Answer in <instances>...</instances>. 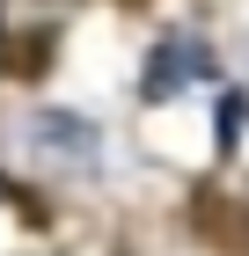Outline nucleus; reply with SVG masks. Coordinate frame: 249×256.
Returning a JSON list of instances; mask_svg holds the SVG:
<instances>
[{
    "mask_svg": "<svg viewBox=\"0 0 249 256\" xmlns=\"http://www.w3.org/2000/svg\"><path fill=\"white\" fill-rule=\"evenodd\" d=\"M242 124H249V96H227V102H220V146H234Z\"/></svg>",
    "mask_w": 249,
    "mask_h": 256,
    "instance_id": "7ed1b4c3",
    "label": "nucleus"
},
{
    "mask_svg": "<svg viewBox=\"0 0 249 256\" xmlns=\"http://www.w3.org/2000/svg\"><path fill=\"white\" fill-rule=\"evenodd\" d=\"M30 146H37L44 161H66V168H88V161L103 154V139L88 118H74V110H37V124H30Z\"/></svg>",
    "mask_w": 249,
    "mask_h": 256,
    "instance_id": "f03ea898",
    "label": "nucleus"
},
{
    "mask_svg": "<svg viewBox=\"0 0 249 256\" xmlns=\"http://www.w3.org/2000/svg\"><path fill=\"white\" fill-rule=\"evenodd\" d=\"M220 66H212V44H198V37H161L147 52V74H139V96L147 102H176L183 88H198V80H212Z\"/></svg>",
    "mask_w": 249,
    "mask_h": 256,
    "instance_id": "f257e3e1",
    "label": "nucleus"
}]
</instances>
